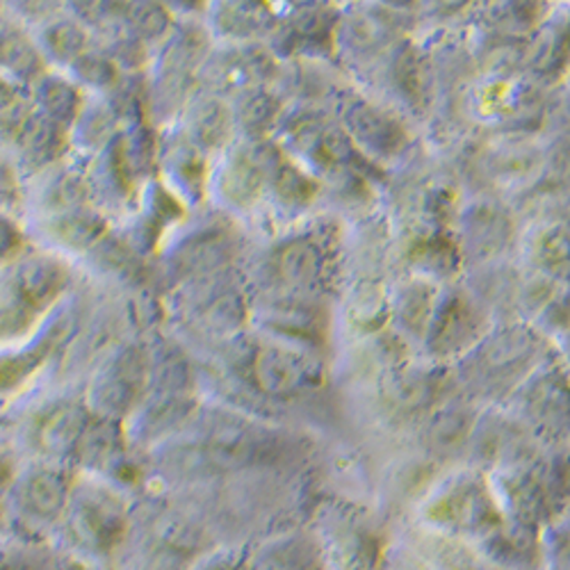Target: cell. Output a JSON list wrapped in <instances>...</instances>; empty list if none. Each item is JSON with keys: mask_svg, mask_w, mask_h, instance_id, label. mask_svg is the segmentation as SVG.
<instances>
[{"mask_svg": "<svg viewBox=\"0 0 570 570\" xmlns=\"http://www.w3.org/2000/svg\"><path fill=\"white\" fill-rule=\"evenodd\" d=\"M474 326H478V320H474L468 302L454 297L445 308L441 306V313L436 320V336L441 343L439 347L445 352L463 347L472 336Z\"/></svg>", "mask_w": 570, "mask_h": 570, "instance_id": "obj_1", "label": "cell"}, {"mask_svg": "<svg viewBox=\"0 0 570 570\" xmlns=\"http://www.w3.org/2000/svg\"><path fill=\"white\" fill-rule=\"evenodd\" d=\"M539 263L550 272L570 269V235L563 230H548L539 245Z\"/></svg>", "mask_w": 570, "mask_h": 570, "instance_id": "obj_2", "label": "cell"}]
</instances>
